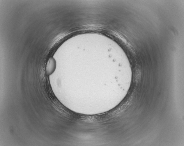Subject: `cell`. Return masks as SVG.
<instances>
[{"label":"cell","mask_w":184,"mask_h":146,"mask_svg":"<svg viewBox=\"0 0 184 146\" xmlns=\"http://www.w3.org/2000/svg\"><path fill=\"white\" fill-rule=\"evenodd\" d=\"M56 67V62L55 59L53 57L50 58L47 63L46 71L48 75H50L55 71Z\"/></svg>","instance_id":"cell-1"}]
</instances>
